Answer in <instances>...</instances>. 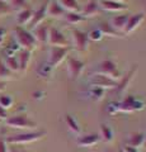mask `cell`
<instances>
[{
	"instance_id": "obj_1",
	"label": "cell",
	"mask_w": 146,
	"mask_h": 152,
	"mask_svg": "<svg viewBox=\"0 0 146 152\" xmlns=\"http://www.w3.org/2000/svg\"><path fill=\"white\" fill-rule=\"evenodd\" d=\"M45 136H46V131H31V132H24V133H19V134H15V136L7 137L5 142L12 146H21V145H27V143L40 141Z\"/></svg>"
},
{
	"instance_id": "obj_2",
	"label": "cell",
	"mask_w": 146,
	"mask_h": 152,
	"mask_svg": "<svg viewBox=\"0 0 146 152\" xmlns=\"http://www.w3.org/2000/svg\"><path fill=\"white\" fill-rule=\"evenodd\" d=\"M14 38L17 41V45L22 47V50H27V51H33L36 47H37V42L34 39L33 34L29 32L24 29L23 27L18 26L14 28Z\"/></svg>"
},
{
	"instance_id": "obj_3",
	"label": "cell",
	"mask_w": 146,
	"mask_h": 152,
	"mask_svg": "<svg viewBox=\"0 0 146 152\" xmlns=\"http://www.w3.org/2000/svg\"><path fill=\"white\" fill-rule=\"evenodd\" d=\"M118 104V113H134L144 110L146 104L142 99L136 98L135 95H127L121 102H117Z\"/></svg>"
},
{
	"instance_id": "obj_4",
	"label": "cell",
	"mask_w": 146,
	"mask_h": 152,
	"mask_svg": "<svg viewBox=\"0 0 146 152\" xmlns=\"http://www.w3.org/2000/svg\"><path fill=\"white\" fill-rule=\"evenodd\" d=\"M5 124L10 128H17V129H34L37 127V123L26 114H17L13 117H8L5 119Z\"/></svg>"
},
{
	"instance_id": "obj_5",
	"label": "cell",
	"mask_w": 146,
	"mask_h": 152,
	"mask_svg": "<svg viewBox=\"0 0 146 152\" xmlns=\"http://www.w3.org/2000/svg\"><path fill=\"white\" fill-rule=\"evenodd\" d=\"M136 72H137V65H132L131 66V69L127 71L125 75L121 76V79L117 81V86L113 89V91H114L116 95H123L126 93V90L128 89V85L132 83V80L135 77Z\"/></svg>"
},
{
	"instance_id": "obj_6",
	"label": "cell",
	"mask_w": 146,
	"mask_h": 152,
	"mask_svg": "<svg viewBox=\"0 0 146 152\" xmlns=\"http://www.w3.org/2000/svg\"><path fill=\"white\" fill-rule=\"evenodd\" d=\"M70 48L71 47H50L48 61L47 62L51 64L54 67H57L66 60Z\"/></svg>"
},
{
	"instance_id": "obj_7",
	"label": "cell",
	"mask_w": 146,
	"mask_h": 152,
	"mask_svg": "<svg viewBox=\"0 0 146 152\" xmlns=\"http://www.w3.org/2000/svg\"><path fill=\"white\" fill-rule=\"evenodd\" d=\"M69 77L71 80H78L85 71V62L75 57H67V66H66Z\"/></svg>"
},
{
	"instance_id": "obj_8",
	"label": "cell",
	"mask_w": 146,
	"mask_h": 152,
	"mask_svg": "<svg viewBox=\"0 0 146 152\" xmlns=\"http://www.w3.org/2000/svg\"><path fill=\"white\" fill-rule=\"evenodd\" d=\"M90 86H97V88H101V89H104V90H113L117 86V81L113 80L108 76L103 75V74H94L92 77H90Z\"/></svg>"
},
{
	"instance_id": "obj_9",
	"label": "cell",
	"mask_w": 146,
	"mask_h": 152,
	"mask_svg": "<svg viewBox=\"0 0 146 152\" xmlns=\"http://www.w3.org/2000/svg\"><path fill=\"white\" fill-rule=\"evenodd\" d=\"M99 74L106 75L108 77L116 80V81H118L122 76L121 71L118 70V67H117L116 62L112 60H103L99 64Z\"/></svg>"
},
{
	"instance_id": "obj_10",
	"label": "cell",
	"mask_w": 146,
	"mask_h": 152,
	"mask_svg": "<svg viewBox=\"0 0 146 152\" xmlns=\"http://www.w3.org/2000/svg\"><path fill=\"white\" fill-rule=\"evenodd\" d=\"M50 47H70L67 38L60 29L55 27H50V33H48V42Z\"/></svg>"
},
{
	"instance_id": "obj_11",
	"label": "cell",
	"mask_w": 146,
	"mask_h": 152,
	"mask_svg": "<svg viewBox=\"0 0 146 152\" xmlns=\"http://www.w3.org/2000/svg\"><path fill=\"white\" fill-rule=\"evenodd\" d=\"M71 37H73V46L75 50L79 52L88 51V46H89L88 33L80 29H74L71 33Z\"/></svg>"
},
{
	"instance_id": "obj_12",
	"label": "cell",
	"mask_w": 146,
	"mask_h": 152,
	"mask_svg": "<svg viewBox=\"0 0 146 152\" xmlns=\"http://www.w3.org/2000/svg\"><path fill=\"white\" fill-rule=\"evenodd\" d=\"M145 13L144 12H140V13H136V14H132V15L128 17V20L126 23V27H125V31L122 34L123 36H128L131 33H134L137 28L142 24V22L145 20Z\"/></svg>"
},
{
	"instance_id": "obj_13",
	"label": "cell",
	"mask_w": 146,
	"mask_h": 152,
	"mask_svg": "<svg viewBox=\"0 0 146 152\" xmlns=\"http://www.w3.org/2000/svg\"><path fill=\"white\" fill-rule=\"evenodd\" d=\"M98 4H99V8L102 10L111 13H120L127 10V5L125 3L114 1V0H98Z\"/></svg>"
},
{
	"instance_id": "obj_14",
	"label": "cell",
	"mask_w": 146,
	"mask_h": 152,
	"mask_svg": "<svg viewBox=\"0 0 146 152\" xmlns=\"http://www.w3.org/2000/svg\"><path fill=\"white\" fill-rule=\"evenodd\" d=\"M101 142V137L97 133H89V134L80 136L76 140V145L81 148H93Z\"/></svg>"
},
{
	"instance_id": "obj_15",
	"label": "cell",
	"mask_w": 146,
	"mask_h": 152,
	"mask_svg": "<svg viewBox=\"0 0 146 152\" xmlns=\"http://www.w3.org/2000/svg\"><path fill=\"white\" fill-rule=\"evenodd\" d=\"M101 12L99 4H98V0H88V1L81 7V15L88 19V18H94L97 17Z\"/></svg>"
},
{
	"instance_id": "obj_16",
	"label": "cell",
	"mask_w": 146,
	"mask_h": 152,
	"mask_svg": "<svg viewBox=\"0 0 146 152\" xmlns=\"http://www.w3.org/2000/svg\"><path fill=\"white\" fill-rule=\"evenodd\" d=\"M48 33H50V27L45 26V24H40L36 28H33V37L37 43L41 45H46L48 42Z\"/></svg>"
},
{
	"instance_id": "obj_17",
	"label": "cell",
	"mask_w": 146,
	"mask_h": 152,
	"mask_svg": "<svg viewBox=\"0 0 146 152\" xmlns=\"http://www.w3.org/2000/svg\"><path fill=\"white\" fill-rule=\"evenodd\" d=\"M66 12L62 9V7L56 1V0H51L47 4V17L55 18V19H62L65 17Z\"/></svg>"
},
{
	"instance_id": "obj_18",
	"label": "cell",
	"mask_w": 146,
	"mask_h": 152,
	"mask_svg": "<svg viewBox=\"0 0 146 152\" xmlns=\"http://www.w3.org/2000/svg\"><path fill=\"white\" fill-rule=\"evenodd\" d=\"M47 4H48V3L42 4L38 10L33 12V18H32V20L29 23L32 28H36L37 26H40L41 23L46 19V17H47Z\"/></svg>"
},
{
	"instance_id": "obj_19",
	"label": "cell",
	"mask_w": 146,
	"mask_h": 152,
	"mask_svg": "<svg viewBox=\"0 0 146 152\" xmlns=\"http://www.w3.org/2000/svg\"><path fill=\"white\" fill-rule=\"evenodd\" d=\"M128 17L130 15H127V14H122V15H116V17H113L111 19V22H109V24L114 28V29L118 32V33H123L125 31V27H126V23L127 20H128ZM123 36V34H122Z\"/></svg>"
},
{
	"instance_id": "obj_20",
	"label": "cell",
	"mask_w": 146,
	"mask_h": 152,
	"mask_svg": "<svg viewBox=\"0 0 146 152\" xmlns=\"http://www.w3.org/2000/svg\"><path fill=\"white\" fill-rule=\"evenodd\" d=\"M32 52L31 51H27V50H22L19 53H18V64H19V71L22 72H26L28 66H29L31 62V58H32Z\"/></svg>"
},
{
	"instance_id": "obj_21",
	"label": "cell",
	"mask_w": 146,
	"mask_h": 152,
	"mask_svg": "<svg viewBox=\"0 0 146 152\" xmlns=\"http://www.w3.org/2000/svg\"><path fill=\"white\" fill-rule=\"evenodd\" d=\"M64 121H65V124L69 128V131L74 133V134H80L81 133V127H80L79 122L75 119V118L71 115V114H66L64 117Z\"/></svg>"
},
{
	"instance_id": "obj_22",
	"label": "cell",
	"mask_w": 146,
	"mask_h": 152,
	"mask_svg": "<svg viewBox=\"0 0 146 152\" xmlns=\"http://www.w3.org/2000/svg\"><path fill=\"white\" fill-rule=\"evenodd\" d=\"M146 143V134L145 133H132L128 138L127 145L135 147V148H141Z\"/></svg>"
},
{
	"instance_id": "obj_23",
	"label": "cell",
	"mask_w": 146,
	"mask_h": 152,
	"mask_svg": "<svg viewBox=\"0 0 146 152\" xmlns=\"http://www.w3.org/2000/svg\"><path fill=\"white\" fill-rule=\"evenodd\" d=\"M32 18H33V10L28 7L26 9H23V10H21L19 13H18L17 15V23L19 24L21 27L27 24V23H31Z\"/></svg>"
},
{
	"instance_id": "obj_24",
	"label": "cell",
	"mask_w": 146,
	"mask_h": 152,
	"mask_svg": "<svg viewBox=\"0 0 146 152\" xmlns=\"http://www.w3.org/2000/svg\"><path fill=\"white\" fill-rule=\"evenodd\" d=\"M106 91L107 90H104V89H101V88H97V86H90L88 89L87 95H88V99H90V100L99 102V100H102V99L104 98Z\"/></svg>"
},
{
	"instance_id": "obj_25",
	"label": "cell",
	"mask_w": 146,
	"mask_h": 152,
	"mask_svg": "<svg viewBox=\"0 0 146 152\" xmlns=\"http://www.w3.org/2000/svg\"><path fill=\"white\" fill-rule=\"evenodd\" d=\"M54 70H55V67L52 65L48 64V62H45V64L40 65L38 70H37V74H38L42 79L50 80L51 77H52V75H54Z\"/></svg>"
},
{
	"instance_id": "obj_26",
	"label": "cell",
	"mask_w": 146,
	"mask_h": 152,
	"mask_svg": "<svg viewBox=\"0 0 146 152\" xmlns=\"http://www.w3.org/2000/svg\"><path fill=\"white\" fill-rule=\"evenodd\" d=\"M62 19L67 23V24H71V26L79 24V23L85 20V18L81 15V13L80 12H69V13L65 14V17Z\"/></svg>"
},
{
	"instance_id": "obj_27",
	"label": "cell",
	"mask_w": 146,
	"mask_h": 152,
	"mask_svg": "<svg viewBox=\"0 0 146 152\" xmlns=\"http://www.w3.org/2000/svg\"><path fill=\"white\" fill-rule=\"evenodd\" d=\"M62 9L66 13L69 12H79L80 10V5L78 3V0H56Z\"/></svg>"
},
{
	"instance_id": "obj_28",
	"label": "cell",
	"mask_w": 146,
	"mask_h": 152,
	"mask_svg": "<svg viewBox=\"0 0 146 152\" xmlns=\"http://www.w3.org/2000/svg\"><path fill=\"white\" fill-rule=\"evenodd\" d=\"M99 137L102 141L104 142H112L113 141V137H114V134H113V129L107 126V124H101V128H99Z\"/></svg>"
},
{
	"instance_id": "obj_29",
	"label": "cell",
	"mask_w": 146,
	"mask_h": 152,
	"mask_svg": "<svg viewBox=\"0 0 146 152\" xmlns=\"http://www.w3.org/2000/svg\"><path fill=\"white\" fill-rule=\"evenodd\" d=\"M102 33H103V36H109V37H121L122 34L121 33L117 32L114 28H113L109 23H107V22H103L99 24V28H98Z\"/></svg>"
},
{
	"instance_id": "obj_30",
	"label": "cell",
	"mask_w": 146,
	"mask_h": 152,
	"mask_svg": "<svg viewBox=\"0 0 146 152\" xmlns=\"http://www.w3.org/2000/svg\"><path fill=\"white\" fill-rule=\"evenodd\" d=\"M4 64L12 72H18L19 71V64H18V58L15 56H7Z\"/></svg>"
},
{
	"instance_id": "obj_31",
	"label": "cell",
	"mask_w": 146,
	"mask_h": 152,
	"mask_svg": "<svg viewBox=\"0 0 146 152\" xmlns=\"http://www.w3.org/2000/svg\"><path fill=\"white\" fill-rule=\"evenodd\" d=\"M12 76H13V72L7 67L5 64H4L3 61L0 60V80H1V81H5V80H10Z\"/></svg>"
},
{
	"instance_id": "obj_32",
	"label": "cell",
	"mask_w": 146,
	"mask_h": 152,
	"mask_svg": "<svg viewBox=\"0 0 146 152\" xmlns=\"http://www.w3.org/2000/svg\"><path fill=\"white\" fill-rule=\"evenodd\" d=\"M9 5H10L13 10H18V12L28 8V4L26 0H9Z\"/></svg>"
},
{
	"instance_id": "obj_33",
	"label": "cell",
	"mask_w": 146,
	"mask_h": 152,
	"mask_svg": "<svg viewBox=\"0 0 146 152\" xmlns=\"http://www.w3.org/2000/svg\"><path fill=\"white\" fill-rule=\"evenodd\" d=\"M103 33L98 29V28H95V29H92L90 32L88 33V39L89 41H93V42H98V41H102L103 39Z\"/></svg>"
},
{
	"instance_id": "obj_34",
	"label": "cell",
	"mask_w": 146,
	"mask_h": 152,
	"mask_svg": "<svg viewBox=\"0 0 146 152\" xmlns=\"http://www.w3.org/2000/svg\"><path fill=\"white\" fill-rule=\"evenodd\" d=\"M12 105H13V98L10 95H0V107H3L7 110Z\"/></svg>"
},
{
	"instance_id": "obj_35",
	"label": "cell",
	"mask_w": 146,
	"mask_h": 152,
	"mask_svg": "<svg viewBox=\"0 0 146 152\" xmlns=\"http://www.w3.org/2000/svg\"><path fill=\"white\" fill-rule=\"evenodd\" d=\"M13 13V9L10 8L8 3L0 0V17H4V15H8V14Z\"/></svg>"
},
{
	"instance_id": "obj_36",
	"label": "cell",
	"mask_w": 146,
	"mask_h": 152,
	"mask_svg": "<svg viewBox=\"0 0 146 152\" xmlns=\"http://www.w3.org/2000/svg\"><path fill=\"white\" fill-rule=\"evenodd\" d=\"M106 112L109 114V115H116L118 113V104L117 102H111L106 108Z\"/></svg>"
},
{
	"instance_id": "obj_37",
	"label": "cell",
	"mask_w": 146,
	"mask_h": 152,
	"mask_svg": "<svg viewBox=\"0 0 146 152\" xmlns=\"http://www.w3.org/2000/svg\"><path fill=\"white\" fill-rule=\"evenodd\" d=\"M121 152H139V148H135V147L126 143L121 147Z\"/></svg>"
},
{
	"instance_id": "obj_38",
	"label": "cell",
	"mask_w": 146,
	"mask_h": 152,
	"mask_svg": "<svg viewBox=\"0 0 146 152\" xmlns=\"http://www.w3.org/2000/svg\"><path fill=\"white\" fill-rule=\"evenodd\" d=\"M0 152H8V143L3 138H0Z\"/></svg>"
},
{
	"instance_id": "obj_39",
	"label": "cell",
	"mask_w": 146,
	"mask_h": 152,
	"mask_svg": "<svg viewBox=\"0 0 146 152\" xmlns=\"http://www.w3.org/2000/svg\"><path fill=\"white\" fill-rule=\"evenodd\" d=\"M8 152H27L26 150H23V148H19V147H17V146H9L8 147Z\"/></svg>"
},
{
	"instance_id": "obj_40",
	"label": "cell",
	"mask_w": 146,
	"mask_h": 152,
	"mask_svg": "<svg viewBox=\"0 0 146 152\" xmlns=\"http://www.w3.org/2000/svg\"><path fill=\"white\" fill-rule=\"evenodd\" d=\"M8 118V113L3 107H0V121H5Z\"/></svg>"
},
{
	"instance_id": "obj_41",
	"label": "cell",
	"mask_w": 146,
	"mask_h": 152,
	"mask_svg": "<svg viewBox=\"0 0 146 152\" xmlns=\"http://www.w3.org/2000/svg\"><path fill=\"white\" fill-rule=\"evenodd\" d=\"M4 38H5V29H1V28H0V45L4 42Z\"/></svg>"
},
{
	"instance_id": "obj_42",
	"label": "cell",
	"mask_w": 146,
	"mask_h": 152,
	"mask_svg": "<svg viewBox=\"0 0 146 152\" xmlns=\"http://www.w3.org/2000/svg\"><path fill=\"white\" fill-rule=\"evenodd\" d=\"M4 90H5V81H1V80H0V93L4 91Z\"/></svg>"
},
{
	"instance_id": "obj_43",
	"label": "cell",
	"mask_w": 146,
	"mask_h": 152,
	"mask_svg": "<svg viewBox=\"0 0 146 152\" xmlns=\"http://www.w3.org/2000/svg\"><path fill=\"white\" fill-rule=\"evenodd\" d=\"M114 1H121V3H125L126 0H114Z\"/></svg>"
},
{
	"instance_id": "obj_44",
	"label": "cell",
	"mask_w": 146,
	"mask_h": 152,
	"mask_svg": "<svg viewBox=\"0 0 146 152\" xmlns=\"http://www.w3.org/2000/svg\"><path fill=\"white\" fill-rule=\"evenodd\" d=\"M111 152H116V151H111Z\"/></svg>"
}]
</instances>
